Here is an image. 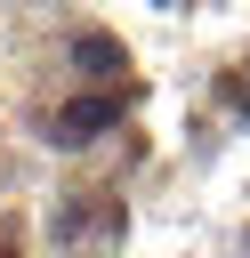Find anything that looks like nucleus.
Masks as SVG:
<instances>
[{
	"mask_svg": "<svg viewBox=\"0 0 250 258\" xmlns=\"http://www.w3.org/2000/svg\"><path fill=\"white\" fill-rule=\"evenodd\" d=\"M73 64H81L89 81H113L129 56H121V40H113V32H81V40H73Z\"/></svg>",
	"mask_w": 250,
	"mask_h": 258,
	"instance_id": "nucleus-2",
	"label": "nucleus"
},
{
	"mask_svg": "<svg viewBox=\"0 0 250 258\" xmlns=\"http://www.w3.org/2000/svg\"><path fill=\"white\" fill-rule=\"evenodd\" d=\"M97 129H121V97H105V89H97V97L56 105V129H48V137H56V145H89Z\"/></svg>",
	"mask_w": 250,
	"mask_h": 258,
	"instance_id": "nucleus-1",
	"label": "nucleus"
}]
</instances>
